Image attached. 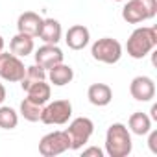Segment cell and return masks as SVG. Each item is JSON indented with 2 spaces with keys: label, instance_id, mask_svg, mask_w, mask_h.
<instances>
[{
  "label": "cell",
  "instance_id": "obj_11",
  "mask_svg": "<svg viewBox=\"0 0 157 157\" xmlns=\"http://www.w3.org/2000/svg\"><path fill=\"white\" fill-rule=\"evenodd\" d=\"M41 26H43V17L35 11H24L19 15L17 19V28L21 33H26L30 37H35L39 35L41 32Z\"/></svg>",
  "mask_w": 157,
  "mask_h": 157
},
{
  "label": "cell",
  "instance_id": "obj_2",
  "mask_svg": "<svg viewBox=\"0 0 157 157\" xmlns=\"http://www.w3.org/2000/svg\"><path fill=\"white\" fill-rule=\"evenodd\" d=\"M155 44H157V30L153 26H142L131 32L126 43V50L133 59H142L146 54L153 50Z\"/></svg>",
  "mask_w": 157,
  "mask_h": 157
},
{
  "label": "cell",
  "instance_id": "obj_25",
  "mask_svg": "<svg viewBox=\"0 0 157 157\" xmlns=\"http://www.w3.org/2000/svg\"><path fill=\"white\" fill-rule=\"evenodd\" d=\"M150 113H151V118H153V120H157V105H155V104L151 105V111H150Z\"/></svg>",
  "mask_w": 157,
  "mask_h": 157
},
{
  "label": "cell",
  "instance_id": "obj_15",
  "mask_svg": "<svg viewBox=\"0 0 157 157\" xmlns=\"http://www.w3.org/2000/svg\"><path fill=\"white\" fill-rule=\"evenodd\" d=\"M48 76H50V82H52L54 85L63 87V85H67V83L72 82L74 70H72L70 65H65V63L61 61V63H57V65H54V67L50 68V74H48Z\"/></svg>",
  "mask_w": 157,
  "mask_h": 157
},
{
  "label": "cell",
  "instance_id": "obj_5",
  "mask_svg": "<svg viewBox=\"0 0 157 157\" xmlns=\"http://www.w3.org/2000/svg\"><path fill=\"white\" fill-rule=\"evenodd\" d=\"M93 131H94V124H93L91 118H87V117H78V118H74L70 122L68 129H67V133L70 137V150H80V148H83V144L89 142Z\"/></svg>",
  "mask_w": 157,
  "mask_h": 157
},
{
  "label": "cell",
  "instance_id": "obj_9",
  "mask_svg": "<svg viewBox=\"0 0 157 157\" xmlns=\"http://www.w3.org/2000/svg\"><path fill=\"white\" fill-rule=\"evenodd\" d=\"M129 93L139 102H148L155 96V83L148 76H137L129 83Z\"/></svg>",
  "mask_w": 157,
  "mask_h": 157
},
{
  "label": "cell",
  "instance_id": "obj_7",
  "mask_svg": "<svg viewBox=\"0 0 157 157\" xmlns=\"http://www.w3.org/2000/svg\"><path fill=\"white\" fill-rule=\"evenodd\" d=\"M67 150H70V137L67 131H52L39 140V153L43 157H56Z\"/></svg>",
  "mask_w": 157,
  "mask_h": 157
},
{
  "label": "cell",
  "instance_id": "obj_10",
  "mask_svg": "<svg viewBox=\"0 0 157 157\" xmlns=\"http://www.w3.org/2000/svg\"><path fill=\"white\" fill-rule=\"evenodd\" d=\"M63 61V52L57 44H43L37 52H35V63L39 67H43L44 70L46 68H52L54 65L61 63Z\"/></svg>",
  "mask_w": 157,
  "mask_h": 157
},
{
  "label": "cell",
  "instance_id": "obj_8",
  "mask_svg": "<svg viewBox=\"0 0 157 157\" xmlns=\"http://www.w3.org/2000/svg\"><path fill=\"white\" fill-rule=\"evenodd\" d=\"M26 67L19 56L10 52H0V78L8 82H21L24 78Z\"/></svg>",
  "mask_w": 157,
  "mask_h": 157
},
{
  "label": "cell",
  "instance_id": "obj_19",
  "mask_svg": "<svg viewBox=\"0 0 157 157\" xmlns=\"http://www.w3.org/2000/svg\"><path fill=\"white\" fill-rule=\"evenodd\" d=\"M41 80H46V70L35 63V65H32V67H26L24 78L21 80V87H22L24 91H28L30 85H33L35 82H41Z\"/></svg>",
  "mask_w": 157,
  "mask_h": 157
},
{
  "label": "cell",
  "instance_id": "obj_13",
  "mask_svg": "<svg viewBox=\"0 0 157 157\" xmlns=\"http://www.w3.org/2000/svg\"><path fill=\"white\" fill-rule=\"evenodd\" d=\"M87 98L93 105L104 107L113 100V91L107 83H93L87 89Z\"/></svg>",
  "mask_w": 157,
  "mask_h": 157
},
{
  "label": "cell",
  "instance_id": "obj_12",
  "mask_svg": "<svg viewBox=\"0 0 157 157\" xmlns=\"http://www.w3.org/2000/svg\"><path fill=\"white\" fill-rule=\"evenodd\" d=\"M89 39H91V33H89V28L83 26V24H74L67 30V44L68 48L72 50H82L89 44Z\"/></svg>",
  "mask_w": 157,
  "mask_h": 157
},
{
  "label": "cell",
  "instance_id": "obj_4",
  "mask_svg": "<svg viewBox=\"0 0 157 157\" xmlns=\"http://www.w3.org/2000/svg\"><path fill=\"white\" fill-rule=\"evenodd\" d=\"M72 117V104L68 100H54L50 104L43 105V113H41V122L43 124H67L68 118Z\"/></svg>",
  "mask_w": 157,
  "mask_h": 157
},
{
  "label": "cell",
  "instance_id": "obj_1",
  "mask_svg": "<svg viewBox=\"0 0 157 157\" xmlns=\"http://www.w3.org/2000/svg\"><path fill=\"white\" fill-rule=\"evenodd\" d=\"M131 135L128 128L120 122H115L107 128L105 133V151L109 157H128L131 153Z\"/></svg>",
  "mask_w": 157,
  "mask_h": 157
},
{
  "label": "cell",
  "instance_id": "obj_26",
  "mask_svg": "<svg viewBox=\"0 0 157 157\" xmlns=\"http://www.w3.org/2000/svg\"><path fill=\"white\" fill-rule=\"evenodd\" d=\"M4 50V39H2V35H0V52Z\"/></svg>",
  "mask_w": 157,
  "mask_h": 157
},
{
  "label": "cell",
  "instance_id": "obj_22",
  "mask_svg": "<svg viewBox=\"0 0 157 157\" xmlns=\"http://www.w3.org/2000/svg\"><path fill=\"white\" fill-rule=\"evenodd\" d=\"M83 157H104V151L96 146H91V148L83 150Z\"/></svg>",
  "mask_w": 157,
  "mask_h": 157
},
{
  "label": "cell",
  "instance_id": "obj_23",
  "mask_svg": "<svg viewBox=\"0 0 157 157\" xmlns=\"http://www.w3.org/2000/svg\"><path fill=\"white\" fill-rule=\"evenodd\" d=\"M148 146L151 150L153 155H157V131H151L150 133V139H148Z\"/></svg>",
  "mask_w": 157,
  "mask_h": 157
},
{
  "label": "cell",
  "instance_id": "obj_21",
  "mask_svg": "<svg viewBox=\"0 0 157 157\" xmlns=\"http://www.w3.org/2000/svg\"><path fill=\"white\" fill-rule=\"evenodd\" d=\"M19 124V117L13 107L2 105L0 107V128L2 129H15Z\"/></svg>",
  "mask_w": 157,
  "mask_h": 157
},
{
  "label": "cell",
  "instance_id": "obj_24",
  "mask_svg": "<svg viewBox=\"0 0 157 157\" xmlns=\"http://www.w3.org/2000/svg\"><path fill=\"white\" fill-rule=\"evenodd\" d=\"M4 100H6V87L0 83V104H2Z\"/></svg>",
  "mask_w": 157,
  "mask_h": 157
},
{
  "label": "cell",
  "instance_id": "obj_14",
  "mask_svg": "<svg viewBox=\"0 0 157 157\" xmlns=\"http://www.w3.org/2000/svg\"><path fill=\"white\" fill-rule=\"evenodd\" d=\"M10 50L11 54L19 56V57H26L28 54L33 52V37L26 35V33H17L15 37H11L10 41Z\"/></svg>",
  "mask_w": 157,
  "mask_h": 157
},
{
  "label": "cell",
  "instance_id": "obj_18",
  "mask_svg": "<svg viewBox=\"0 0 157 157\" xmlns=\"http://www.w3.org/2000/svg\"><path fill=\"white\" fill-rule=\"evenodd\" d=\"M151 128V118L142 113V111H135L131 117H129V129L135 133V135H146Z\"/></svg>",
  "mask_w": 157,
  "mask_h": 157
},
{
  "label": "cell",
  "instance_id": "obj_27",
  "mask_svg": "<svg viewBox=\"0 0 157 157\" xmlns=\"http://www.w3.org/2000/svg\"><path fill=\"white\" fill-rule=\"evenodd\" d=\"M117 2H120V0H117Z\"/></svg>",
  "mask_w": 157,
  "mask_h": 157
},
{
  "label": "cell",
  "instance_id": "obj_17",
  "mask_svg": "<svg viewBox=\"0 0 157 157\" xmlns=\"http://www.w3.org/2000/svg\"><path fill=\"white\" fill-rule=\"evenodd\" d=\"M26 93H28L26 98H30V100L35 102V104L44 105V104L50 100V93H52V89H50V85H48L44 80H41V82H35L33 85H30Z\"/></svg>",
  "mask_w": 157,
  "mask_h": 157
},
{
  "label": "cell",
  "instance_id": "obj_20",
  "mask_svg": "<svg viewBox=\"0 0 157 157\" xmlns=\"http://www.w3.org/2000/svg\"><path fill=\"white\" fill-rule=\"evenodd\" d=\"M41 113H43V105L32 102L30 98H24L21 102V115L28 120V122H37L41 120Z\"/></svg>",
  "mask_w": 157,
  "mask_h": 157
},
{
  "label": "cell",
  "instance_id": "obj_6",
  "mask_svg": "<svg viewBox=\"0 0 157 157\" xmlns=\"http://www.w3.org/2000/svg\"><path fill=\"white\" fill-rule=\"evenodd\" d=\"M91 54H93V57L96 61L113 65L122 56V44L113 37H102L98 41H94V44L91 48Z\"/></svg>",
  "mask_w": 157,
  "mask_h": 157
},
{
  "label": "cell",
  "instance_id": "obj_3",
  "mask_svg": "<svg viewBox=\"0 0 157 157\" xmlns=\"http://www.w3.org/2000/svg\"><path fill=\"white\" fill-rule=\"evenodd\" d=\"M155 13H157V0H129L122 8V19L131 24L151 19L155 17Z\"/></svg>",
  "mask_w": 157,
  "mask_h": 157
},
{
  "label": "cell",
  "instance_id": "obj_16",
  "mask_svg": "<svg viewBox=\"0 0 157 157\" xmlns=\"http://www.w3.org/2000/svg\"><path fill=\"white\" fill-rule=\"evenodd\" d=\"M39 37L48 44H57V41L61 39V24L56 19H43Z\"/></svg>",
  "mask_w": 157,
  "mask_h": 157
}]
</instances>
